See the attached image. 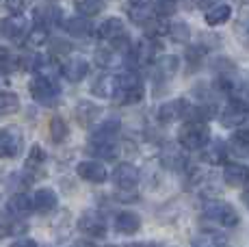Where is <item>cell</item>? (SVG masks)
<instances>
[{
  "label": "cell",
  "mask_w": 249,
  "mask_h": 247,
  "mask_svg": "<svg viewBox=\"0 0 249 247\" xmlns=\"http://www.w3.org/2000/svg\"><path fill=\"white\" fill-rule=\"evenodd\" d=\"M145 96V87H143L141 74L135 68H128L126 72L117 74V91L113 100L117 104H137Z\"/></svg>",
  "instance_id": "cell-1"
},
{
  "label": "cell",
  "mask_w": 249,
  "mask_h": 247,
  "mask_svg": "<svg viewBox=\"0 0 249 247\" xmlns=\"http://www.w3.org/2000/svg\"><path fill=\"white\" fill-rule=\"evenodd\" d=\"M202 219L213 221L223 228H236L241 223V217L234 211L232 204L221 202V199H208L202 206Z\"/></svg>",
  "instance_id": "cell-2"
},
{
  "label": "cell",
  "mask_w": 249,
  "mask_h": 247,
  "mask_svg": "<svg viewBox=\"0 0 249 247\" xmlns=\"http://www.w3.org/2000/svg\"><path fill=\"white\" fill-rule=\"evenodd\" d=\"M210 139V130L206 126V122H186L184 126H180L178 130V145L189 152H195V150H202L204 143Z\"/></svg>",
  "instance_id": "cell-3"
},
{
  "label": "cell",
  "mask_w": 249,
  "mask_h": 247,
  "mask_svg": "<svg viewBox=\"0 0 249 247\" xmlns=\"http://www.w3.org/2000/svg\"><path fill=\"white\" fill-rule=\"evenodd\" d=\"M247 117H249V104L241 98H230V102L219 113V122L226 128L243 126L247 122Z\"/></svg>",
  "instance_id": "cell-4"
},
{
  "label": "cell",
  "mask_w": 249,
  "mask_h": 247,
  "mask_svg": "<svg viewBox=\"0 0 249 247\" xmlns=\"http://www.w3.org/2000/svg\"><path fill=\"white\" fill-rule=\"evenodd\" d=\"M24 135L18 126H7L0 130V159H16L22 152Z\"/></svg>",
  "instance_id": "cell-5"
},
{
  "label": "cell",
  "mask_w": 249,
  "mask_h": 247,
  "mask_svg": "<svg viewBox=\"0 0 249 247\" xmlns=\"http://www.w3.org/2000/svg\"><path fill=\"white\" fill-rule=\"evenodd\" d=\"M28 91H31L33 100H37V102H41V104H50L52 100L59 96V85L52 80V76L37 74L35 78L31 80V85H28Z\"/></svg>",
  "instance_id": "cell-6"
},
{
  "label": "cell",
  "mask_w": 249,
  "mask_h": 247,
  "mask_svg": "<svg viewBox=\"0 0 249 247\" xmlns=\"http://www.w3.org/2000/svg\"><path fill=\"white\" fill-rule=\"evenodd\" d=\"M139 180H141V172L132 163H119L113 169V184L122 191H132L137 189Z\"/></svg>",
  "instance_id": "cell-7"
},
{
  "label": "cell",
  "mask_w": 249,
  "mask_h": 247,
  "mask_svg": "<svg viewBox=\"0 0 249 247\" xmlns=\"http://www.w3.org/2000/svg\"><path fill=\"white\" fill-rule=\"evenodd\" d=\"M191 104L186 102L184 98L178 100H169V102H162L159 108H156V120L160 124H174L180 122L182 117H186V111H189Z\"/></svg>",
  "instance_id": "cell-8"
},
{
  "label": "cell",
  "mask_w": 249,
  "mask_h": 247,
  "mask_svg": "<svg viewBox=\"0 0 249 247\" xmlns=\"http://www.w3.org/2000/svg\"><path fill=\"white\" fill-rule=\"evenodd\" d=\"M78 230L83 234L91 236V239H104L107 236V221H104V217L100 212L87 211L78 219Z\"/></svg>",
  "instance_id": "cell-9"
},
{
  "label": "cell",
  "mask_w": 249,
  "mask_h": 247,
  "mask_svg": "<svg viewBox=\"0 0 249 247\" xmlns=\"http://www.w3.org/2000/svg\"><path fill=\"white\" fill-rule=\"evenodd\" d=\"M160 163L162 167L171 169V172H184L186 169L184 148H180L178 143H165L160 148Z\"/></svg>",
  "instance_id": "cell-10"
},
{
  "label": "cell",
  "mask_w": 249,
  "mask_h": 247,
  "mask_svg": "<svg viewBox=\"0 0 249 247\" xmlns=\"http://www.w3.org/2000/svg\"><path fill=\"white\" fill-rule=\"evenodd\" d=\"M26 33H28V22L20 13H13V16L0 20V35H4L7 39L20 41L22 37H26Z\"/></svg>",
  "instance_id": "cell-11"
},
{
  "label": "cell",
  "mask_w": 249,
  "mask_h": 247,
  "mask_svg": "<svg viewBox=\"0 0 249 247\" xmlns=\"http://www.w3.org/2000/svg\"><path fill=\"white\" fill-rule=\"evenodd\" d=\"M76 174H78L80 180L93 182V184H102L104 180L108 178L107 167H104L102 163H98V160H80V163L76 165Z\"/></svg>",
  "instance_id": "cell-12"
},
{
  "label": "cell",
  "mask_w": 249,
  "mask_h": 247,
  "mask_svg": "<svg viewBox=\"0 0 249 247\" xmlns=\"http://www.w3.org/2000/svg\"><path fill=\"white\" fill-rule=\"evenodd\" d=\"M202 152V160L208 165H221L228 159V143L223 139H208L204 143Z\"/></svg>",
  "instance_id": "cell-13"
},
{
  "label": "cell",
  "mask_w": 249,
  "mask_h": 247,
  "mask_svg": "<svg viewBox=\"0 0 249 247\" xmlns=\"http://www.w3.org/2000/svg\"><path fill=\"white\" fill-rule=\"evenodd\" d=\"M122 130V122L108 117L102 124L95 126V130L89 135V143H98V141H117V135Z\"/></svg>",
  "instance_id": "cell-14"
},
{
  "label": "cell",
  "mask_w": 249,
  "mask_h": 247,
  "mask_svg": "<svg viewBox=\"0 0 249 247\" xmlns=\"http://www.w3.org/2000/svg\"><path fill=\"white\" fill-rule=\"evenodd\" d=\"M61 74H63V78L70 80V83H80V80L89 74L87 59H83V56H71V59L65 61L63 68H61Z\"/></svg>",
  "instance_id": "cell-15"
},
{
  "label": "cell",
  "mask_w": 249,
  "mask_h": 247,
  "mask_svg": "<svg viewBox=\"0 0 249 247\" xmlns=\"http://www.w3.org/2000/svg\"><path fill=\"white\" fill-rule=\"evenodd\" d=\"M223 180H226L228 187L234 189H241L249 184V167L243 163H230L223 169Z\"/></svg>",
  "instance_id": "cell-16"
},
{
  "label": "cell",
  "mask_w": 249,
  "mask_h": 247,
  "mask_svg": "<svg viewBox=\"0 0 249 247\" xmlns=\"http://www.w3.org/2000/svg\"><path fill=\"white\" fill-rule=\"evenodd\" d=\"M117 91V74H100L98 78L91 83V93L95 98H102V100H108L115 96Z\"/></svg>",
  "instance_id": "cell-17"
},
{
  "label": "cell",
  "mask_w": 249,
  "mask_h": 247,
  "mask_svg": "<svg viewBox=\"0 0 249 247\" xmlns=\"http://www.w3.org/2000/svg\"><path fill=\"white\" fill-rule=\"evenodd\" d=\"M150 65H152V70L156 72L154 74L156 78L167 80V78H171V76L180 70V59L176 54H162V56H156Z\"/></svg>",
  "instance_id": "cell-18"
},
{
  "label": "cell",
  "mask_w": 249,
  "mask_h": 247,
  "mask_svg": "<svg viewBox=\"0 0 249 247\" xmlns=\"http://www.w3.org/2000/svg\"><path fill=\"white\" fill-rule=\"evenodd\" d=\"M115 230L119 234H137L141 230V217L137 212L130 211H122L115 215Z\"/></svg>",
  "instance_id": "cell-19"
},
{
  "label": "cell",
  "mask_w": 249,
  "mask_h": 247,
  "mask_svg": "<svg viewBox=\"0 0 249 247\" xmlns=\"http://www.w3.org/2000/svg\"><path fill=\"white\" fill-rule=\"evenodd\" d=\"M31 202H33V211H37V212H50V211H54L56 208V204H59V197H56V193L52 191V189H37L35 191V195L31 197Z\"/></svg>",
  "instance_id": "cell-20"
},
{
  "label": "cell",
  "mask_w": 249,
  "mask_h": 247,
  "mask_svg": "<svg viewBox=\"0 0 249 247\" xmlns=\"http://www.w3.org/2000/svg\"><path fill=\"white\" fill-rule=\"evenodd\" d=\"M74 115H76V122H78L80 126L89 128V126H93L95 120L100 117V106L93 102H89V100H80V102L76 104Z\"/></svg>",
  "instance_id": "cell-21"
},
{
  "label": "cell",
  "mask_w": 249,
  "mask_h": 247,
  "mask_svg": "<svg viewBox=\"0 0 249 247\" xmlns=\"http://www.w3.org/2000/svg\"><path fill=\"white\" fill-rule=\"evenodd\" d=\"M28 230L26 221H22V217L13 215V212H4L0 217V236H18V234H24Z\"/></svg>",
  "instance_id": "cell-22"
},
{
  "label": "cell",
  "mask_w": 249,
  "mask_h": 247,
  "mask_svg": "<svg viewBox=\"0 0 249 247\" xmlns=\"http://www.w3.org/2000/svg\"><path fill=\"white\" fill-rule=\"evenodd\" d=\"M63 28L70 33L71 37H87L93 33V24H91L89 18L85 16H74V18H68V20L63 22Z\"/></svg>",
  "instance_id": "cell-23"
},
{
  "label": "cell",
  "mask_w": 249,
  "mask_h": 247,
  "mask_svg": "<svg viewBox=\"0 0 249 247\" xmlns=\"http://www.w3.org/2000/svg\"><path fill=\"white\" fill-rule=\"evenodd\" d=\"M230 18H232V9L226 2L214 4V7L206 9V13H204V20L208 26H221L226 22H230Z\"/></svg>",
  "instance_id": "cell-24"
},
{
  "label": "cell",
  "mask_w": 249,
  "mask_h": 247,
  "mask_svg": "<svg viewBox=\"0 0 249 247\" xmlns=\"http://www.w3.org/2000/svg\"><path fill=\"white\" fill-rule=\"evenodd\" d=\"M89 152L100 160H115L119 156V143L117 141H98V143H89Z\"/></svg>",
  "instance_id": "cell-25"
},
{
  "label": "cell",
  "mask_w": 249,
  "mask_h": 247,
  "mask_svg": "<svg viewBox=\"0 0 249 247\" xmlns=\"http://www.w3.org/2000/svg\"><path fill=\"white\" fill-rule=\"evenodd\" d=\"M119 54H126V52H122V50H117L115 46H104V48H98L95 50V63L100 65V68H104V70H111L115 68V65L119 63Z\"/></svg>",
  "instance_id": "cell-26"
},
{
  "label": "cell",
  "mask_w": 249,
  "mask_h": 247,
  "mask_svg": "<svg viewBox=\"0 0 249 247\" xmlns=\"http://www.w3.org/2000/svg\"><path fill=\"white\" fill-rule=\"evenodd\" d=\"M31 70H35L37 74H41V76H54L56 72H59V65H56V61H54V56H50V54H35L33 56V65H31Z\"/></svg>",
  "instance_id": "cell-27"
},
{
  "label": "cell",
  "mask_w": 249,
  "mask_h": 247,
  "mask_svg": "<svg viewBox=\"0 0 249 247\" xmlns=\"http://www.w3.org/2000/svg\"><path fill=\"white\" fill-rule=\"evenodd\" d=\"M230 148L238 156L249 154V128H236L230 137Z\"/></svg>",
  "instance_id": "cell-28"
},
{
  "label": "cell",
  "mask_w": 249,
  "mask_h": 247,
  "mask_svg": "<svg viewBox=\"0 0 249 247\" xmlns=\"http://www.w3.org/2000/svg\"><path fill=\"white\" fill-rule=\"evenodd\" d=\"M128 16H130V20L135 22V24L143 26L147 20H152V18L156 16V11H154V4H130Z\"/></svg>",
  "instance_id": "cell-29"
},
{
  "label": "cell",
  "mask_w": 249,
  "mask_h": 247,
  "mask_svg": "<svg viewBox=\"0 0 249 247\" xmlns=\"http://www.w3.org/2000/svg\"><path fill=\"white\" fill-rule=\"evenodd\" d=\"M31 211H33V202L26 193L20 191V193H16V195H11V199H9V212L22 217V215H28Z\"/></svg>",
  "instance_id": "cell-30"
},
{
  "label": "cell",
  "mask_w": 249,
  "mask_h": 247,
  "mask_svg": "<svg viewBox=\"0 0 249 247\" xmlns=\"http://www.w3.org/2000/svg\"><path fill=\"white\" fill-rule=\"evenodd\" d=\"M167 35L174 44H186L191 39V28L186 22H169L167 24Z\"/></svg>",
  "instance_id": "cell-31"
},
{
  "label": "cell",
  "mask_w": 249,
  "mask_h": 247,
  "mask_svg": "<svg viewBox=\"0 0 249 247\" xmlns=\"http://www.w3.org/2000/svg\"><path fill=\"white\" fill-rule=\"evenodd\" d=\"M20 111V98L13 91H0V115H13Z\"/></svg>",
  "instance_id": "cell-32"
},
{
  "label": "cell",
  "mask_w": 249,
  "mask_h": 247,
  "mask_svg": "<svg viewBox=\"0 0 249 247\" xmlns=\"http://www.w3.org/2000/svg\"><path fill=\"white\" fill-rule=\"evenodd\" d=\"M74 7L80 16L93 18V16H98V13H102L104 2L102 0H74Z\"/></svg>",
  "instance_id": "cell-33"
},
{
  "label": "cell",
  "mask_w": 249,
  "mask_h": 247,
  "mask_svg": "<svg viewBox=\"0 0 249 247\" xmlns=\"http://www.w3.org/2000/svg\"><path fill=\"white\" fill-rule=\"evenodd\" d=\"M35 20H37V24L39 26H50V24H56V22L61 20V11L56 7H44V9H37L35 11Z\"/></svg>",
  "instance_id": "cell-34"
},
{
  "label": "cell",
  "mask_w": 249,
  "mask_h": 247,
  "mask_svg": "<svg viewBox=\"0 0 249 247\" xmlns=\"http://www.w3.org/2000/svg\"><path fill=\"white\" fill-rule=\"evenodd\" d=\"M70 135V126L63 117H52L50 120V137L54 143H63Z\"/></svg>",
  "instance_id": "cell-35"
},
{
  "label": "cell",
  "mask_w": 249,
  "mask_h": 247,
  "mask_svg": "<svg viewBox=\"0 0 249 247\" xmlns=\"http://www.w3.org/2000/svg\"><path fill=\"white\" fill-rule=\"evenodd\" d=\"M167 24L169 22L160 20V18H152V20H147L145 24V37H152V39H160V37H167Z\"/></svg>",
  "instance_id": "cell-36"
},
{
  "label": "cell",
  "mask_w": 249,
  "mask_h": 247,
  "mask_svg": "<svg viewBox=\"0 0 249 247\" xmlns=\"http://www.w3.org/2000/svg\"><path fill=\"white\" fill-rule=\"evenodd\" d=\"M48 44V28L46 26H39L37 24L35 28L26 33V46L28 48H39V46H46Z\"/></svg>",
  "instance_id": "cell-37"
},
{
  "label": "cell",
  "mask_w": 249,
  "mask_h": 247,
  "mask_svg": "<svg viewBox=\"0 0 249 247\" xmlns=\"http://www.w3.org/2000/svg\"><path fill=\"white\" fill-rule=\"evenodd\" d=\"M223 243H228V236L226 234H219V232H214V230H206L202 232L199 236H195L193 239V245H223Z\"/></svg>",
  "instance_id": "cell-38"
},
{
  "label": "cell",
  "mask_w": 249,
  "mask_h": 247,
  "mask_svg": "<svg viewBox=\"0 0 249 247\" xmlns=\"http://www.w3.org/2000/svg\"><path fill=\"white\" fill-rule=\"evenodd\" d=\"M46 163V150L41 148L39 143H35L31 148V152H28V159H26V169H39L41 165Z\"/></svg>",
  "instance_id": "cell-39"
},
{
  "label": "cell",
  "mask_w": 249,
  "mask_h": 247,
  "mask_svg": "<svg viewBox=\"0 0 249 247\" xmlns=\"http://www.w3.org/2000/svg\"><path fill=\"white\" fill-rule=\"evenodd\" d=\"M18 70V56H13L4 46H0V72L13 74Z\"/></svg>",
  "instance_id": "cell-40"
},
{
  "label": "cell",
  "mask_w": 249,
  "mask_h": 247,
  "mask_svg": "<svg viewBox=\"0 0 249 247\" xmlns=\"http://www.w3.org/2000/svg\"><path fill=\"white\" fill-rule=\"evenodd\" d=\"M213 70L223 76H236V65H234L228 56H217V59L213 61Z\"/></svg>",
  "instance_id": "cell-41"
},
{
  "label": "cell",
  "mask_w": 249,
  "mask_h": 247,
  "mask_svg": "<svg viewBox=\"0 0 249 247\" xmlns=\"http://www.w3.org/2000/svg\"><path fill=\"white\" fill-rule=\"evenodd\" d=\"M204 54H206V48L204 46H191L189 50H186V54H184V61L189 65H193V68H197V65H202V61H204Z\"/></svg>",
  "instance_id": "cell-42"
},
{
  "label": "cell",
  "mask_w": 249,
  "mask_h": 247,
  "mask_svg": "<svg viewBox=\"0 0 249 247\" xmlns=\"http://www.w3.org/2000/svg\"><path fill=\"white\" fill-rule=\"evenodd\" d=\"M71 52V44L68 39H52L50 41V56H68Z\"/></svg>",
  "instance_id": "cell-43"
},
{
  "label": "cell",
  "mask_w": 249,
  "mask_h": 247,
  "mask_svg": "<svg viewBox=\"0 0 249 247\" xmlns=\"http://www.w3.org/2000/svg\"><path fill=\"white\" fill-rule=\"evenodd\" d=\"M199 46H204L206 50H210V48H214V46H219L221 44V37H217V35H210V33H204L202 37H199Z\"/></svg>",
  "instance_id": "cell-44"
},
{
  "label": "cell",
  "mask_w": 249,
  "mask_h": 247,
  "mask_svg": "<svg viewBox=\"0 0 249 247\" xmlns=\"http://www.w3.org/2000/svg\"><path fill=\"white\" fill-rule=\"evenodd\" d=\"M208 89H210V87H208L206 83H197V85L193 87V96H195V98H199L202 102H208V98H210Z\"/></svg>",
  "instance_id": "cell-45"
},
{
  "label": "cell",
  "mask_w": 249,
  "mask_h": 247,
  "mask_svg": "<svg viewBox=\"0 0 249 247\" xmlns=\"http://www.w3.org/2000/svg\"><path fill=\"white\" fill-rule=\"evenodd\" d=\"M28 0H4V7L9 9L11 13H22V9L26 7Z\"/></svg>",
  "instance_id": "cell-46"
},
{
  "label": "cell",
  "mask_w": 249,
  "mask_h": 247,
  "mask_svg": "<svg viewBox=\"0 0 249 247\" xmlns=\"http://www.w3.org/2000/svg\"><path fill=\"white\" fill-rule=\"evenodd\" d=\"M221 0H197V7L199 9H210V7H214V4H219Z\"/></svg>",
  "instance_id": "cell-47"
},
{
  "label": "cell",
  "mask_w": 249,
  "mask_h": 247,
  "mask_svg": "<svg viewBox=\"0 0 249 247\" xmlns=\"http://www.w3.org/2000/svg\"><path fill=\"white\" fill-rule=\"evenodd\" d=\"M16 245H37V243H35L33 239H18Z\"/></svg>",
  "instance_id": "cell-48"
},
{
  "label": "cell",
  "mask_w": 249,
  "mask_h": 247,
  "mask_svg": "<svg viewBox=\"0 0 249 247\" xmlns=\"http://www.w3.org/2000/svg\"><path fill=\"white\" fill-rule=\"evenodd\" d=\"M243 202H245V206L249 208V191H245V193H243Z\"/></svg>",
  "instance_id": "cell-49"
},
{
  "label": "cell",
  "mask_w": 249,
  "mask_h": 247,
  "mask_svg": "<svg viewBox=\"0 0 249 247\" xmlns=\"http://www.w3.org/2000/svg\"><path fill=\"white\" fill-rule=\"evenodd\" d=\"M247 33H249V22H247Z\"/></svg>",
  "instance_id": "cell-50"
}]
</instances>
